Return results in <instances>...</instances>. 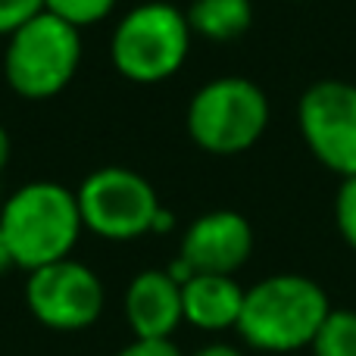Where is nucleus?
Segmentation results:
<instances>
[{
  "label": "nucleus",
  "mask_w": 356,
  "mask_h": 356,
  "mask_svg": "<svg viewBox=\"0 0 356 356\" xmlns=\"http://www.w3.org/2000/svg\"><path fill=\"white\" fill-rule=\"evenodd\" d=\"M10 269H16V259H13V250H10V244H6L3 232H0V275H6Z\"/></svg>",
  "instance_id": "20"
},
{
  "label": "nucleus",
  "mask_w": 356,
  "mask_h": 356,
  "mask_svg": "<svg viewBox=\"0 0 356 356\" xmlns=\"http://www.w3.org/2000/svg\"><path fill=\"white\" fill-rule=\"evenodd\" d=\"M81 222L106 241H135L150 234L160 213V197L141 172L125 166L94 169L75 191Z\"/></svg>",
  "instance_id": "6"
},
{
  "label": "nucleus",
  "mask_w": 356,
  "mask_h": 356,
  "mask_svg": "<svg viewBox=\"0 0 356 356\" xmlns=\"http://www.w3.org/2000/svg\"><path fill=\"white\" fill-rule=\"evenodd\" d=\"M194 35L207 41H234L253 22L250 0H194L184 13Z\"/></svg>",
  "instance_id": "12"
},
{
  "label": "nucleus",
  "mask_w": 356,
  "mask_h": 356,
  "mask_svg": "<svg viewBox=\"0 0 356 356\" xmlns=\"http://www.w3.org/2000/svg\"><path fill=\"white\" fill-rule=\"evenodd\" d=\"M25 303L41 325L54 332H81L104 313V282L85 263L66 257L29 272Z\"/></svg>",
  "instance_id": "8"
},
{
  "label": "nucleus",
  "mask_w": 356,
  "mask_h": 356,
  "mask_svg": "<svg viewBox=\"0 0 356 356\" xmlns=\"http://www.w3.org/2000/svg\"><path fill=\"white\" fill-rule=\"evenodd\" d=\"M334 225L347 241V247L356 250V175L341 178L338 197H334Z\"/></svg>",
  "instance_id": "15"
},
{
  "label": "nucleus",
  "mask_w": 356,
  "mask_h": 356,
  "mask_svg": "<svg viewBox=\"0 0 356 356\" xmlns=\"http://www.w3.org/2000/svg\"><path fill=\"white\" fill-rule=\"evenodd\" d=\"M191 356H244L238 350V347H232V344H207V347H200L197 353H191Z\"/></svg>",
  "instance_id": "19"
},
{
  "label": "nucleus",
  "mask_w": 356,
  "mask_h": 356,
  "mask_svg": "<svg viewBox=\"0 0 356 356\" xmlns=\"http://www.w3.org/2000/svg\"><path fill=\"white\" fill-rule=\"evenodd\" d=\"M297 129L328 172L356 175V85L322 79L300 94Z\"/></svg>",
  "instance_id": "7"
},
{
  "label": "nucleus",
  "mask_w": 356,
  "mask_h": 356,
  "mask_svg": "<svg viewBox=\"0 0 356 356\" xmlns=\"http://www.w3.org/2000/svg\"><path fill=\"white\" fill-rule=\"evenodd\" d=\"M253 253V228L234 209H213L188 225L181 238V253L194 272L234 275Z\"/></svg>",
  "instance_id": "9"
},
{
  "label": "nucleus",
  "mask_w": 356,
  "mask_h": 356,
  "mask_svg": "<svg viewBox=\"0 0 356 356\" xmlns=\"http://www.w3.org/2000/svg\"><path fill=\"white\" fill-rule=\"evenodd\" d=\"M247 291L234 282V275H209L197 272L188 284H181L184 322L200 332H228L238 328Z\"/></svg>",
  "instance_id": "11"
},
{
  "label": "nucleus",
  "mask_w": 356,
  "mask_h": 356,
  "mask_svg": "<svg viewBox=\"0 0 356 356\" xmlns=\"http://www.w3.org/2000/svg\"><path fill=\"white\" fill-rule=\"evenodd\" d=\"M6 163H10V135H6V129L0 125V172L6 169Z\"/></svg>",
  "instance_id": "21"
},
{
  "label": "nucleus",
  "mask_w": 356,
  "mask_h": 356,
  "mask_svg": "<svg viewBox=\"0 0 356 356\" xmlns=\"http://www.w3.org/2000/svg\"><path fill=\"white\" fill-rule=\"evenodd\" d=\"M116 356H181L172 341H144L135 338L129 347H122Z\"/></svg>",
  "instance_id": "17"
},
{
  "label": "nucleus",
  "mask_w": 356,
  "mask_h": 356,
  "mask_svg": "<svg viewBox=\"0 0 356 356\" xmlns=\"http://www.w3.org/2000/svg\"><path fill=\"white\" fill-rule=\"evenodd\" d=\"M175 228V216L169 213L166 207H160V213H156V219H154V228H150V234H166V232H172Z\"/></svg>",
  "instance_id": "18"
},
{
  "label": "nucleus",
  "mask_w": 356,
  "mask_h": 356,
  "mask_svg": "<svg viewBox=\"0 0 356 356\" xmlns=\"http://www.w3.org/2000/svg\"><path fill=\"white\" fill-rule=\"evenodd\" d=\"M116 3L119 0H44V10L81 31L88 25L104 22L116 10Z\"/></svg>",
  "instance_id": "14"
},
{
  "label": "nucleus",
  "mask_w": 356,
  "mask_h": 356,
  "mask_svg": "<svg viewBox=\"0 0 356 356\" xmlns=\"http://www.w3.org/2000/svg\"><path fill=\"white\" fill-rule=\"evenodd\" d=\"M81 63V31L41 10L6 38L3 75L22 100H50L75 79Z\"/></svg>",
  "instance_id": "5"
},
{
  "label": "nucleus",
  "mask_w": 356,
  "mask_h": 356,
  "mask_svg": "<svg viewBox=\"0 0 356 356\" xmlns=\"http://www.w3.org/2000/svg\"><path fill=\"white\" fill-rule=\"evenodd\" d=\"M191 25L178 6L166 0L138 3L116 22L110 60L122 79L135 85H160L184 66L191 50Z\"/></svg>",
  "instance_id": "3"
},
{
  "label": "nucleus",
  "mask_w": 356,
  "mask_h": 356,
  "mask_svg": "<svg viewBox=\"0 0 356 356\" xmlns=\"http://www.w3.org/2000/svg\"><path fill=\"white\" fill-rule=\"evenodd\" d=\"M0 232L19 269H41L72 257L85 222L79 197L60 181H29L0 207Z\"/></svg>",
  "instance_id": "2"
},
{
  "label": "nucleus",
  "mask_w": 356,
  "mask_h": 356,
  "mask_svg": "<svg viewBox=\"0 0 356 356\" xmlns=\"http://www.w3.org/2000/svg\"><path fill=\"white\" fill-rule=\"evenodd\" d=\"M313 356H356V309H334L319 325L313 344Z\"/></svg>",
  "instance_id": "13"
},
{
  "label": "nucleus",
  "mask_w": 356,
  "mask_h": 356,
  "mask_svg": "<svg viewBox=\"0 0 356 356\" xmlns=\"http://www.w3.org/2000/svg\"><path fill=\"white\" fill-rule=\"evenodd\" d=\"M269 97L250 79L222 75L197 88L184 113L191 141L213 156L250 150L269 129Z\"/></svg>",
  "instance_id": "4"
},
{
  "label": "nucleus",
  "mask_w": 356,
  "mask_h": 356,
  "mask_svg": "<svg viewBox=\"0 0 356 356\" xmlns=\"http://www.w3.org/2000/svg\"><path fill=\"white\" fill-rule=\"evenodd\" d=\"M125 319L135 338L172 341V332L184 322L181 284L166 269H144L125 291Z\"/></svg>",
  "instance_id": "10"
},
{
  "label": "nucleus",
  "mask_w": 356,
  "mask_h": 356,
  "mask_svg": "<svg viewBox=\"0 0 356 356\" xmlns=\"http://www.w3.org/2000/svg\"><path fill=\"white\" fill-rule=\"evenodd\" d=\"M44 10V0H0V35L10 38L19 25L35 19Z\"/></svg>",
  "instance_id": "16"
},
{
  "label": "nucleus",
  "mask_w": 356,
  "mask_h": 356,
  "mask_svg": "<svg viewBox=\"0 0 356 356\" xmlns=\"http://www.w3.org/2000/svg\"><path fill=\"white\" fill-rule=\"evenodd\" d=\"M332 313L319 282L297 272H278L244 294L238 334L263 353H297L313 344L319 325Z\"/></svg>",
  "instance_id": "1"
}]
</instances>
